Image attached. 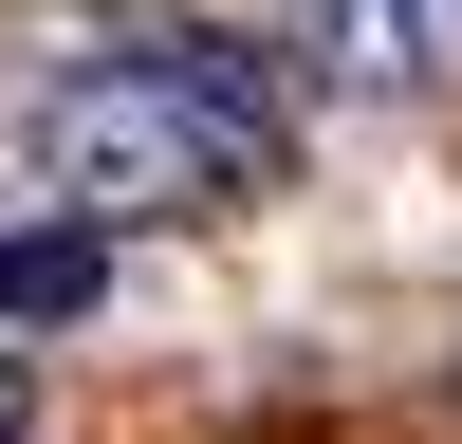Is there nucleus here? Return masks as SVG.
Returning a JSON list of instances; mask_svg holds the SVG:
<instances>
[{"label": "nucleus", "mask_w": 462, "mask_h": 444, "mask_svg": "<svg viewBox=\"0 0 462 444\" xmlns=\"http://www.w3.org/2000/svg\"><path fill=\"white\" fill-rule=\"evenodd\" d=\"M296 111L241 37H148V56H93L37 93V185L74 222H167V204H241L278 185Z\"/></svg>", "instance_id": "1"}, {"label": "nucleus", "mask_w": 462, "mask_h": 444, "mask_svg": "<svg viewBox=\"0 0 462 444\" xmlns=\"http://www.w3.org/2000/svg\"><path fill=\"white\" fill-rule=\"evenodd\" d=\"M315 37L352 93H444L462 74V0H315Z\"/></svg>", "instance_id": "2"}, {"label": "nucleus", "mask_w": 462, "mask_h": 444, "mask_svg": "<svg viewBox=\"0 0 462 444\" xmlns=\"http://www.w3.org/2000/svg\"><path fill=\"white\" fill-rule=\"evenodd\" d=\"M93 296H111V222H19L0 241V333H56Z\"/></svg>", "instance_id": "3"}, {"label": "nucleus", "mask_w": 462, "mask_h": 444, "mask_svg": "<svg viewBox=\"0 0 462 444\" xmlns=\"http://www.w3.org/2000/svg\"><path fill=\"white\" fill-rule=\"evenodd\" d=\"M0 444H37V352H0Z\"/></svg>", "instance_id": "4"}]
</instances>
